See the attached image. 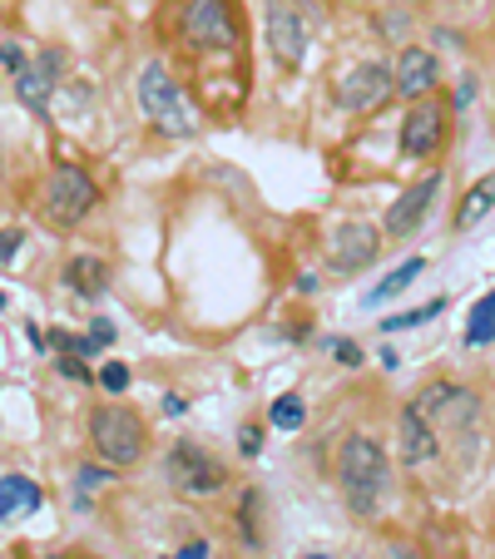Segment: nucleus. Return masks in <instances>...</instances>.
Here are the masks:
<instances>
[{
	"label": "nucleus",
	"instance_id": "nucleus-1",
	"mask_svg": "<svg viewBox=\"0 0 495 559\" xmlns=\"http://www.w3.org/2000/svg\"><path fill=\"white\" fill-rule=\"evenodd\" d=\"M338 480H342V500L352 506L357 520H372L377 506L387 500V486H391V461L372 436H347L342 441V455H338Z\"/></svg>",
	"mask_w": 495,
	"mask_h": 559
},
{
	"label": "nucleus",
	"instance_id": "nucleus-2",
	"mask_svg": "<svg viewBox=\"0 0 495 559\" xmlns=\"http://www.w3.org/2000/svg\"><path fill=\"white\" fill-rule=\"evenodd\" d=\"M139 109H144V119L158 129L164 139H189L199 134V109H193L189 90L174 80L169 70L158 60H149L144 70H139Z\"/></svg>",
	"mask_w": 495,
	"mask_h": 559
},
{
	"label": "nucleus",
	"instance_id": "nucleus-3",
	"mask_svg": "<svg viewBox=\"0 0 495 559\" xmlns=\"http://www.w3.org/2000/svg\"><path fill=\"white\" fill-rule=\"evenodd\" d=\"M90 441H95L99 461L109 465H134L149 445V431H144V416L129 412V406H95L90 412Z\"/></svg>",
	"mask_w": 495,
	"mask_h": 559
},
{
	"label": "nucleus",
	"instance_id": "nucleus-4",
	"mask_svg": "<svg viewBox=\"0 0 495 559\" xmlns=\"http://www.w3.org/2000/svg\"><path fill=\"white\" fill-rule=\"evenodd\" d=\"M95 203H99L95 179H90L85 169H74V164L50 169V179H45V189H40V209H45V218H50L55 228H74V223L85 218Z\"/></svg>",
	"mask_w": 495,
	"mask_h": 559
},
{
	"label": "nucleus",
	"instance_id": "nucleus-5",
	"mask_svg": "<svg viewBox=\"0 0 495 559\" xmlns=\"http://www.w3.org/2000/svg\"><path fill=\"white\" fill-rule=\"evenodd\" d=\"M164 475L169 486L184 490V496H219L228 486V471L219 465V455H209L193 441H174L169 455H164Z\"/></svg>",
	"mask_w": 495,
	"mask_h": 559
},
{
	"label": "nucleus",
	"instance_id": "nucleus-6",
	"mask_svg": "<svg viewBox=\"0 0 495 559\" xmlns=\"http://www.w3.org/2000/svg\"><path fill=\"white\" fill-rule=\"evenodd\" d=\"M179 25H184V40H189L193 50H233V45H238L233 0H189Z\"/></svg>",
	"mask_w": 495,
	"mask_h": 559
},
{
	"label": "nucleus",
	"instance_id": "nucleus-7",
	"mask_svg": "<svg viewBox=\"0 0 495 559\" xmlns=\"http://www.w3.org/2000/svg\"><path fill=\"white\" fill-rule=\"evenodd\" d=\"M268 50L283 70H303L307 60V15L293 0H268Z\"/></svg>",
	"mask_w": 495,
	"mask_h": 559
},
{
	"label": "nucleus",
	"instance_id": "nucleus-8",
	"mask_svg": "<svg viewBox=\"0 0 495 559\" xmlns=\"http://www.w3.org/2000/svg\"><path fill=\"white\" fill-rule=\"evenodd\" d=\"M391 95H397V74H391L387 60L357 64V70L338 85V105L352 109V115H372V109H381Z\"/></svg>",
	"mask_w": 495,
	"mask_h": 559
},
{
	"label": "nucleus",
	"instance_id": "nucleus-9",
	"mask_svg": "<svg viewBox=\"0 0 495 559\" xmlns=\"http://www.w3.org/2000/svg\"><path fill=\"white\" fill-rule=\"evenodd\" d=\"M432 426H446V431H471L475 416H481V402H475V391L465 386H451V381H432V386L416 396Z\"/></svg>",
	"mask_w": 495,
	"mask_h": 559
},
{
	"label": "nucleus",
	"instance_id": "nucleus-10",
	"mask_svg": "<svg viewBox=\"0 0 495 559\" xmlns=\"http://www.w3.org/2000/svg\"><path fill=\"white\" fill-rule=\"evenodd\" d=\"M441 144H446V109L432 105V99L411 105V115L401 119V154L406 158H432Z\"/></svg>",
	"mask_w": 495,
	"mask_h": 559
},
{
	"label": "nucleus",
	"instance_id": "nucleus-11",
	"mask_svg": "<svg viewBox=\"0 0 495 559\" xmlns=\"http://www.w3.org/2000/svg\"><path fill=\"white\" fill-rule=\"evenodd\" d=\"M441 183H446L441 174H426L422 183H411V189L387 209V238H411V233L422 228L432 203H436V193H441Z\"/></svg>",
	"mask_w": 495,
	"mask_h": 559
},
{
	"label": "nucleus",
	"instance_id": "nucleus-12",
	"mask_svg": "<svg viewBox=\"0 0 495 559\" xmlns=\"http://www.w3.org/2000/svg\"><path fill=\"white\" fill-rule=\"evenodd\" d=\"M377 253H381V233L372 228V223H342V228L332 233V248H327V258H332L338 273H362Z\"/></svg>",
	"mask_w": 495,
	"mask_h": 559
},
{
	"label": "nucleus",
	"instance_id": "nucleus-13",
	"mask_svg": "<svg viewBox=\"0 0 495 559\" xmlns=\"http://www.w3.org/2000/svg\"><path fill=\"white\" fill-rule=\"evenodd\" d=\"M391 74H397V95H406L411 105L426 99L436 85H441V64H436V55L426 50V45H406L401 60L391 64Z\"/></svg>",
	"mask_w": 495,
	"mask_h": 559
},
{
	"label": "nucleus",
	"instance_id": "nucleus-14",
	"mask_svg": "<svg viewBox=\"0 0 495 559\" xmlns=\"http://www.w3.org/2000/svg\"><path fill=\"white\" fill-rule=\"evenodd\" d=\"M397 445H401V461H406V465H426V461H436V451H441L432 416H426L416 402L401 412V421H397Z\"/></svg>",
	"mask_w": 495,
	"mask_h": 559
},
{
	"label": "nucleus",
	"instance_id": "nucleus-15",
	"mask_svg": "<svg viewBox=\"0 0 495 559\" xmlns=\"http://www.w3.org/2000/svg\"><path fill=\"white\" fill-rule=\"evenodd\" d=\"M40 506H45V496L31 475H0V520L35 515Z\"/></svg>",
	"mask_w": 495,
	"mask_h": 559
},
{
	"label": "nucleus",
	"instance_id": "nucleus-16",
	"mask_svg": "<svg viewBox=\"0 0 495 559\" xmlns=\"http://www.w3.org/2000/svg\"><path fill=\"white\" fill-rule=\"evenodd\" d=\"M105 283H109V273L99 258H70V267H64V287H70L74 297H90V302H95V297L105 293Z\"/></svg>",
	"mask_w": 495,
	"mask_h": 559
},
{
	"label": "nucleus",
	"instance_id": "nucleus-17",
	"mask_svg": "<svg viewBox=\"0 0 495 559\" xmlns=\"http://www.w3.org/2000/svg\"><path fill=\"white\" fill-rule=\"evenodd\" d=\"M491 209H495V174H485L481 183H471V193H465V199H461V209H456V228H461V233H471L475 223H481Z\"/></svg>",
	"mask_w": 495,
	"mask_h": 559
},
{
	"label": "nucleus",
	"instance_id": "nucleus-18",
	"mask_svg": "<svg viewBox=\"0 0 495 559\" xmlns=\"http://www.w3.org/2000/svg\"><path fill=\"white\" fill-rule=\"evenodd\" d=\"M422 273H426V258H422V253H416V258H406V263H401L391 277H381V283L372 287V293L362 297V302H367V307L391 302V297H397V293H406V287H411V277H422Z\"/></svg>",
	"mask_w": 495,
	"mask_h": 559
},
{
	"label": "nucleus",
	"instance_id": "nucleus-19",
	"mask_svg": "<svg viewBox=\"0 0 495 559\" xmlns=\"http://www.w3.org/2000/svg\"><path fill=\"white\" fill-rule=\"evenodd\" d=\"M50 90H55V80L45 70L25 64V70L15 74V95H21V105H31L35 115H50Z\"/></svg>",
	"mask_w": 495,
	"mask_h": 559
},
{
	"label": "nucleus",
	"instance_id": "nucleus-20",
	"mask_svg": "<svg viewBox=\"0 0 495 559\" xmlns=\"http://www.w3.org/2000/svg\"><path fill=\"white\" fill-rule=\"evenodd\" d=\"M495 342V293H485L471 307V322H465V347H491Z\"/></svg>",
	"mask_w": 495,
	"mask_h": 559
},
{
	"label": "nucleus",
	"instance_id": "nucleus-21",
	"mask_svg": "<svg viewBox=\"0 0 495 559\" xmlns=\"http://www.w3.org/2000/svg\"><path fill=\"white\" fill-rule=\"evenodd\" d=\"M446 312V297H432L426 307H411V312H397V317H387L381 322V332H411V328H426L432 317H441Z\"/></svg>",
	"mask_w": 495,
	"mask_h": 559
},
{
	"label": "nucleus",
	"instance_id": "nucleus-22",
	"mask_svg": "<svg viewBox=\"0 0 495 559\" xmlns=\"http://www.w3.org/2000/svg\"><path fill=\"white\" fill-rule=\"evenodd\" d=\"M307 421V406H303V396L297 391H287V396H278L273 402V426L278 431H297V426Z\"/></svg>",
	"mask_w": 495,
	"mask_h": 559
},
{
	"label": "nucleus",
	"instance_id": "nucleus-23",
	"mask_svg": "<svg viewBox=\"0 0 495 559\" xmlns=\"http://www.w3.org/2000/svg\"><path fill=\"white\" fill-rule=\"evenodd\" d=\"M254 510H258V490H243V506H238V525H243V545H258V530H254Z\"/></svg>",
	"mask_w": 495,
	"mask_h": 559
},
{
	"label": "nucleus",
	"instance_id": "nucleus-24",
	"mask_svg": "<svg viewBox=\"0 0 495 559\" xmlns=\"http://www.w3.org/2000/svg\"><path fill=\"white\" fill-rule=\"evenodd\" d=\"M327 352H332L342 367H362V347L352 337H332V342H327Z\"/></svg>",
	"mask_w": 495,
	"mask_h": 559
},
{
	"label": "nucleus",
	"instance_id": "nucleus-25",
	"mask_svg": "<svg viewBox=\"0 0 495 559\" xmlns=\"http://www.w3.org/2000/svg\"><path fill=\"white\" fill-rule=\"evenodd\" d=\"M99 386H105L109 396H119V391L129 386V367H119V361H109V367H99Z\"/></svg>",
	"mask_w": 495,
	"mask_h": 559
},
{
	"label": "nucleus",
	"instance_id": "nucleus-26",
	"mask_svg": "<svg viewBox=\"0 0 495 559\" xmlns=\"http://www.w3.org/2000/svg\"><path fill=\"white\" fill-rule=\"evenodd\" d=\"M238 451L243 455H258V451H263V426H254V421L238 426Z\"/></svg>",
	"mask_w": 495,
	"mask_h": 559
},
{
	"label": "nucleus",
	"instance_id": "nucleus-27",
	"mask_svg": "<svg viewBox=\"0 0 495 559\" xmlns=\"http://www.w3.org/2000/svg\"><path fill=\"white\" fill-rule=\"evenodd\" d=\"M0 64H5V70H11V74H21L31 60H25V50H21V45H0Z\"/></svg>",
	"mask_w": 495,
	"mask_h": 559
},
{
	"label": "nucleus",
	"instance_id": "nucleus-28",
	"mask_svg": "<svg viewBox=\"0 0 495 559\" xmlns=\"http://www.w3.org/2000/svg\"><path fill=\"white\" fill-rule=\"evenodd\" d=\"M55 367H60L64 377H74V381H90V371L80 367V357H70V352H60V357H55Z\"/></svg>",
	"mask_w": 495,
	"mask_h": 559
},
{
	"label": "nucleus",
	"instance_id": "nucleus-29",
	"mask_svg": "<svg viewBox=\"0 0 495 559\" xmlns=\"http://www.w3.org/2000/svg\"><path fill=\"white\" fill-rule=\"evenodd\" d=\"M15 248H21V233H15V228H0V263H11Z\"/></svg>",
	"mask_w": 495,
	"mask_h": 559
},
{
	"label": "nucleus",
	"instance_id": "nucleus-30",
	"mask_svg": "<svg viewBox=\"0 0 495 559\" xmlns=\"http://www.w3.org/2000/svg\"><path fill=\"white\" fill-rule=\"evenodd\" d=\"M105 480H115V475H109V471H99V465H85V471H80V486H105Z\"/></svg>",
	"mask_w": 495,
	"mask_h": 559
},
{
	"label": "nucleus",
	"instance_id": "nucleus-31",
	"mask_svg": "<svg viewBox=\"0 0 495 559\" xmlns=\"http://www.w3.org/2000/svg\"><path fill=\"white\" fill-rule=\"evenodd\" d=\"M174 559H209V539H189V545H184Z\"/></svg>",
	"mask_w": 495,
	"mask_h": 559
},
{
	"label": "nucleus",
	"instance_id": "nucleus-32",
	"mask_svg": "<svg viewBox=\"0 0 495 559\" xmlns=\"http://www.w3.org/2000/svg\"><path fill=\"white\" fill-rule=\"evenodd\" d=\"M90 337H95L99 347H109V342H115V328H109V322H99V317H95V328H90Z\"/></svg>",
	"mask_w": 495,
	"mask_h": 559
},
{
	"label": "nucleus",
	"instance_id": "nucleus-33",
	"mask_svg": "<svg viewBox=\"0 0 495 559\" xmlns=\"http://www.w3.org/2000/svg\"><path fill=\"white\" fill-rule=\"evenodd\" d=\"M377 357H381V367H387V371H397V367H401V352H391V347H381Z\"/></svg>",
	"mask_w": 495,
	"mask_h": 559
},
{
	"label": "nucleus",
	"instance_id": "nucleus-34",
	"mask_svg": "<svg viewBox=\"0 0 495 559\" xmlns=\"http://www.w3.org/2000/svg\"><path fill=\"white\" fill-rule=\"evenodd\" d=\"M164 412H169V416H184V412H189V402H184V396H169V402H164Z\"/></svg>",
	"mask_w": 495,
	"mask_h": 559
},
{
	"label": "nucleus",
	"instance_id": "nucleus-35",
	"mask_svg": "<svg viewBox=\"0 0 495 559\" xmlns=\"http://www.w3.org/2000/svg\"><path fill=\"white\" fill-rule=\"evenodd\" d=\"M387 559H416V555H411V549H391Z\"/></svg>",
	"mask_w": 495,
	"mask_h": 559
},
{
	"label": "nucleus",
	"instance_id": "nucleus-36",
	"mask_svg": "<svg viewBox=\"0 0 495 559\" xmlns=\"http://www.w3.org/2000/svg\"><path fill=\"white\" fill-rule=\"evenodd\" d=\"M45 559H74V555H45Z\"/></svg>",
	"mask_w": 495,
	"mask_h": 559
},
{
	"label": "nucleus",
	"instance_id": "nucleus-37",
	"mask_svg": "<svg viewBox=\"0 0 495 559\" xmlns=\"http://www.w3.org/2000/svg\"><path fill=\"white\" fill-rule=\"evenodd\" d=\"M307 559H332V555H307Z\"/></svg>",
	"mask_w": 495,
	"mask_h": 559
},
{
	"label": "nucleus",
	"instance_id": "nucleus-38",
	"mask_svg": "<svg viewBox=\"0 0 495 559\" xmlns=\"http://www.w3.org/2000/svg\"><path fill=\"white\" fill-rule=\"evenodd\" d=\"M0 307H5V293H0Z\"/></svg>",
	"mask_w": 495,
	"mask_h": 559
},
{
	"label": "nucleus",
	"instance_id": "nucleus-39",
	"mask_svg": "<svg viewBox=\"0 0 495 559\" xmlns=\"http://www.w3.org/2000/svg\"><path fill=\"white\" fill-rule=\"evenodd\" d=\"M397 5H406V0H397Z\"/></svg>",
	"mask_w": 495,
	"mask_h": 559
}]
</instances>
